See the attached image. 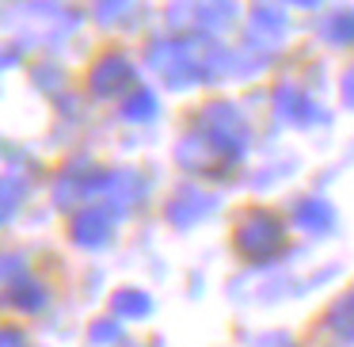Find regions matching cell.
<instances>
[{"label": "cell", "instance_id": "cell-1", "mask_svg": "<svg viewBox=\"0 0 354 347\" xmlns=\"http://www.w3.org/2000/svg\"><path fill=\"white\" fill-rule=\"evenodd\" d=\"M232 248L244 256L248 263H267L274 256H282L286 248V225L278 222L270 210H248L240 214L236 229H232Z\"/></svg>", "mask_w": 354, "mask_h": 347}, {"label": "cell", "instance_id": "cell-2", "mask_svg": "<svg viewBox=\"0 0 354 347\" xmlns=\"http://www.w3.org/2000/svg\"><path fill=\"white\" fill-rule=\"evenodd\" d=\"M236 157H240L236 149H229L225 141H217L214 134H206V130L187 134L176 145V161L183 164L187 172H198V176H221V172L232 168Z\"/></svg>", "mask_w": 354, "mask_h": 347}, {"label": "cell", "instance_id": "cell-3", "mask_svg": "<svg viewBox=\"0 0 354 347\" xmlns=\"http://www.w3.org/2000/svg\"><path fill=\"white\" fill-rule=\"evenodd\" d=\"M232 16V0H171L168 19L183 31H206Z\"/></svg>", "mask_w": 354, "mask_h": 347}, {"label": "cell", "instance_id": "cell-4", "mask_svg": "<svg viewBox=\"0 0 354 347\" xmlns=\"http://www.w3.org/2000/svg\"><path fill=\"white\" fill-rule=\"evenodd\" d=\"M130 84H133V65L122 54H103L88 73V88H92L95 100H115Z\"/></svg>", "mask_w": 354, "mask_h": 347}, {"label": "cell", "instance_id": "cell-5", "mask_svg": "<svg viewBox=\"0 0 354 347\" xmlns=\"http://www.w3.org/2000/svg\"><path fill=\"white\" fill-rule=\"evenodd\" d=\"M202 130L206 134H214L217 141H225V145L229 149H244L248 145V123H244V115H240L236 107H232V103H209L206 111H202Z\"/></svg>", "mask_w": 354, "mask_h": 347}, {"label": "cell", "instance_id": "cell-6", "mask_svg": "<svg viewBox=\"0 0 354 347\" xmlns=\"http://www.w3.org/2000/svg\"><path fill=\"white\" fill-rule=\"evenodd\" d=\"M286 39V16L278 8H270V4H259V8H252V16H248V42L259 50H274L282 46Z\"/></svg>", "mask_w": 354, "mask_h": 347}, {"label": "cell", "instance_id": "cell-7", "mask_svg": "<svg viewBox=\"0 0 354 347\" xmlns=\"http://www.w3.org/2000/svg\"><path fill=\"white\" fill-rule=\"evenodd\" d=\"M92 191H103V176L100 172H84V164H73V168H65V176L57 179L54 202L69 210V206H77L80 199H88Z\"/></svg>", "mask_w": 354, "mask_h": 347}, {"label": "cell", "instance_id": "cell-8", "mask_svg": "<svg viewBox=\"0 0 354 347\" xmlns=\"http://www.w3.org/2000/svg\"><path fill=\"white\" fill-rule=\"evenodd\" d=\"M274 107H278V115L282 118H290V123H320L324 118V111L316 107L313 100H308L305 92H297L293 84H278V92H274Z\"/></svg>", "mask_w": 354, "mask_h": 347}, {"label": "cell", "instance_id": "cell-9", "mask_svg": "<svg viewBox=\"0 0 354 347\" xmlns=\"http://www.w3.org/2000/svg\"><path fill=\"white\" fill-rule=\"evenodd\" d=\"M209 210H214V195L198 191V187H183V191L168 202V217L176 225H194L198 217H206Z\"/></svg>", "mask_w": 354, "mask_h": 347}, {"label": "cell", "instance_id": "cell-10", "mask_svg": "<svg viewBox=\"0 0 354 347\" xmlns=\"http://www.w3.org/2000/svg\"><path fill=\"white\" fill-rule=\"evenodd\" d=\"M111 237V214L107 210H80L73 217V240L84 248H100Z\"/></svg>", "mask_w": 354, "mask_h": 347}, {"label": "cell", "instance_id": "cell-11", "mask_svg": "<svg viewBox=\"0 0 354 347\" xmlns=\"http://www.w3.org/2000/svg\"><path fill=\"white\" fill-rule=\"evenodd\" d=\"M103 195H107L118 210L133 206L138 195H141V176L138 172H111V176H103Z\"/></svg>", "mask_w": 354, "mask_h": 347}, {"label": "cell", "instance_id": "cell-12", "mask_svg": "<svg viewBox=\"0 0 354 347\" xmlns=\"http://www.w3.org/2000/svg\"><path fill=\"white\" fill-rule=\"evenodd\" d=\"M328 332L331 336H339L343 344H354V290L351 294H343V298L331 305V313H328Z\"/></svg>", "mask_w": 354, "mask_h": 347}, {"label": "cell", "instance_id": "cell-13", "mask_svg": "<svg viewBox=\"0 0 354 347\" xmlns=\"http://www.w3.org/2000/svg\"><path fill=\"white\" fill-rule=\"evenodd\" d=\"M331 206L324 199H305V202H297V225L301 229H308V233H324V229H331Z\"/></svg>", "mask_w": 354, "mask_h": 347}, {"label": "cell", "instance_id": "cell-14", "mask_svg": "<svg viewBox=\"0 0 354 347\" xmlns=\"http://www.w3.org/2000/svg\"><path fill=\"white\" fill-rule=\"evenodd\" d=\"M8 298L16 301L19 309H27V313H35V309L46 305V290H42V283H39V278H31V275L16 278V283L8 286Z\"/></svg>", "mask_w": 354, "mask_h": 347}, {"label": "cell", "instance_id": "cell-15", "mask_svg": "<svg viewBox=\"0 0 354 347\" xmlns=\"http://www.w3.org/2000/svg\"><path fill=\"white\" fill-rule=\"evenodd\" d=\"M111 309H115V317H145L153 313V298L145 290H118L111 298Z\"/></svg>", "mask_w": 354, "mask_h": 347}, {"label": "cell", "instance_id": "cell-16", "mask_svg": "<svg viewBox=\"0 0 354 347\" xmlns=\"http://www.w3.org/2000/svg\"><path fill=\"white\" fill-rule=\"evenodd\" d=\"M324 39L335 42V46H351V42H354V12L351 8L331 12L328 24H324Z\"/></svg>", "mask_w": 354, "mask_h": 347}, {"label": "cell", "instance_id": "cell-17", "mask_svg": "<svg viewBox=\"0 0 354 347\" xmlns=\"http://www.w3.org/2000/svg\"><path fill=\"white\" fill-rule=\"evenodd\" d=\"M24 191H31V187H27V168L19 172V164L8 161V164H4V214L16 210V199Z\"/></svg>", "mask_w": 354, "mask_h": 347}, {"label": "cell", "instance_id": "cell-18", "mask_svg": "<svg viewBox=\"0 0 354 347\" xmlns=\"http://www.w3.org/2000/svg\"><path fill=\"white\" fill-rule=\"evenodd\" d=\"M122 115H126V118H153V115H156L153 92H133L130 100L122 103Z\"/></svg>", "mask_w": 354, "mask_h": 347}, {"label": "cell", "instance_id": "cell-19", "mask_svg": "<svg viewBox=\"0 0 354 347\" xmlns=\"http://www.w3.org/2000/svg\"><path fill=\"white\" fill-rule=\"evenodd\" d=\"M130 0H95V19H103V24H111V19L118 16V12L126 8Z\"/></svg>", "mask_w": 354, "mask_h": 347}, {"label": "cell", "instance_id": "cell-20", "mask_svg": "<svg viewBox=\"0 0 354 347\" xmlns=\"http://www.w3.org/2000/svg\"><path fill=\"white\" fill-rule=\"evenodd\" d=\"M92 339L95 344H111V339H118V324L115 321H95L92 324Z\"/></svg>", "mask_w": 354, "mask_h": 347}, {"label": "cell", "instance_id": "cell-21", "mask_svg": "<svg viewBox=\"0 0 354 347\" xmlns=\"http://www.w3.org/2000/svg\"><path fill=\"white\" fill-rule=\"evenodd\" d=\"M339 92H343V103H346V107H354V69L343 73V84H339Z\"/></svg>", "mask_w": 354, "mask_h": 347}, {"label": "cell", "instance_id": "cell-22", "mask_svg": "<svg viewBox=\"0 0 354 347\" xmlns=\"http://www.w3.org/2000/svg\"><path fill=\"white\" fill-rule=\"evenodd\" d=\"M255 347H293V339H290V336H282V332H274V336H263Z\"/></svg>", "mask_w": 354, "mask_h": 347}, {"label": "cell", "instance_id": "cell-23", "mask_svg": "<svg viewBox=\"0 0 354 347\" xmlns=\"http://www.w3.org/2000/svg\"><path fill=\"white\" fill-rule=\"evenodd\" d=\"M0 347H27V339L19 336L16 328H4V339H0Z\"/></svg>", "mask_w": 354, "mask_h": 347}, {"label": "cell", "instance_id": "cell-24", "mask_svg": "<svg viewBox=\"0 0 354 347\" xmlns=\"http://www.w3.org/2000/svg\"><path fill=\"white\" fill-rule=\"evenodd\" d=\"M293 4H301V8H316L320 0H293Z\"/></svg>", "mask_w": 354, "mask_h": 347}]
</instances>
